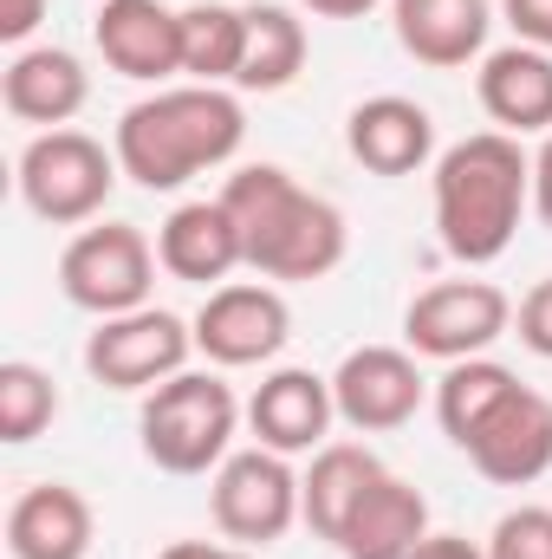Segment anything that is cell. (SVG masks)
<instances>
[{
  "mask_svg": "<svg viewBox=\"0 0 552 559\" xmlns=\"http://www.w3.org/2000/svg\"><path fill=\"white\" fill-rule=\"evenodd\" d=\"M533 209H540V222L552 228V131H547V143L533 150Z\"/></svg>",
  "mask_w": 552,
  "mask_h": 559,
  "instance_id": "1f68e13d",
  "label": "cell"
},
{
  "mask_svg": "<svg viewBox=\"0 0 552 559\" xmlns=\"http://www.w3.org/2000/svg\"><path fill=\"white\" fill-rule=\"evenodd\" d=\"M299 7H312L319 20H364L377 0H299Z\"/></svg>",
  "mask_w": 552,
  "mask_h": 559,
  "instance_id": "836d02e7",
  "label": "cell"
},
{
  "mask_svg": "<svg viewBox=\"0 0 552 559\" xmlns=\"http://www.w3.org/2000/svg\"><path fill=\"white\" fill-rule=\"evenodd\" d=\"M514 325H520V345H527L533 358H552V274L514 306Z\"/></svg>",
  "mask_w": 552,
  "mask_h": 559,
  "instance_id": "83f0119b",
  "label": "cell"
},
{
  "mask_svg": "<svg viewBox=\"0 0 552 559\" xmlns=\"http://www.w3.org/2000/svg\"><path fill=\"white\" fill-rule=\"evenodd\" d=\"M292 338V306L286 293L267 280H228V286H208L202 312H195V352L221 371H241V365H267L286 352Z\"/></svg>",
  "mask_w": 552,
  "mask_h": 559,
  "instance_id": "30bf717a",
  "label": "cell"
},
{
  "mask_svg": "<svg viewBox=\"0 0 552 559\" xmlns=\"http://www.w3.org/2000/svg\"><path fill=\"white\" fill-rule=\"evenodd\" d=\"M52 417H59L52 378L26 358H7L0 365V442H33Z\"/></svg>",
  "mask_w": 552,
  "mask_h": 559,
  "instance_id": "484cf974",
  "label": "cell"
},
{
  "mask_svg": "<svg viewBox=\"0 0 552 559\" xmlns=\"http://www.w3.org/2000/svg\"><path fill=\"white\" fill-rule=\"evenodd\" d=\"M92 98V72L79 52L65 46H20L0 72V105L7 118L20 124H39V131H65Z\"/></svg>",
  "mask_w": 552,
  "mask_h": 559,
  "instance_id": "5bb4252c",
  "label": "cell"
},
{
  "mask_svg": "<svg viewBox=\"0 0 552 559\" xmlns=\"http://www.w3.org/2000/svg\"><path fill=\"white\" fill-rule=\"evenodd\" d=\"M46 20V0H0V39L7 46H26Z\"/></svg>",
  "mask_w": 552,
  "mask_h": 559,
  "instance_id": "f546056e",
  "label": "cell"
},
{
  "mask_svg": "<svg viewBox=\"0 0 552 559\" xmlns=\"http://www.w3.org/2000/svg\"><path fill=\"white\" fill-rule=\"evenodd\" d=\"M481 111L507 131V138H547L552 131V52L540 46H501L481 59L475 72Z\"/></svg>",
  "mask_w": 552,
  "mask_h": 559,
  "instance_id": "ac0fdd59",
  "label": "cell"
},
{
  "mask_svg": "<svg viewBox=\"0 0 552 559\" xmlns=\"http://www.w3.org/2000/svg\"><path fill=\"white\" fill-rule=\"evenodd\" d=\"M488 559H552V508L520 501L514 514H501L488 534Z\"/></svg>",
  "mask_w": 552,
  "mask_h": 559,
  "instance_id": "4316f807",
  "label": "cell"
},
{
  "mask_svg": "<svg viewBox=\"0 0 552 559\" xmlns=\"http://www.w3.org/2000/svg\"><path fill=\"white\" fill-rule=\"evenodd\" d=\"M422 365L404 345H358L345 352V365L332 371V397H338V417L351 423L358 436H384V429H404L422 411Z\"/></svg>",
  "mask_w": 552,
  "mask_h": 559,
  "instance_id": "8fae6325",
  "label": "cell"
},
{
  "mask_svg": "<svg viewBox=\"0 0 552 559\" xmlns=\"http://www.w3.org/2000/svg\"><path fill=\"white\" fill-rule=\"evenodd\" d=\"M416 559H488V547H475V540H461V534H429Z\"/></svg>",
  "mask_w": 552,
  "mask_h": 559,
  "instance_id": "d6a6232c",
  "label": "cell"
},
{
  "mask_svg": "<svg viewBox=\"0 0 552 559\" xmlns=\"http://www.w3.org/2000/svg\"><path fill=\"white\" fill-rule=\"evenodd\" d=\"M248 59V7L195 0L182 7V72L189 85H235Z\"/></svg>",
  "mask_w": 552,
  "mask_h": 559,
  "instance_id": "603a6c76",
  "label": "cell"
},
{
  "mask_svg": "<svg viewBox=\"0 0 552 559\" xmlns=\"http://www.w3.org/2000/svg\"><path fill=\"white\" fill-rule=\"evenodd\" d=\"M156 248L149 235L131 222H98V228H79L59 254V293L92 312V319H118V312H137L149 306V286H156Z\"/></svg>",
  "mask_w": 552,
  "mask_h": 559,
  "instance_id": "8992f818",
  "label": "cell"
},
{
  "mask_svg": "<svg viewBox=\"0 0 552 559\" xmlns=\"http://www.w3.org/2000/svg\"><path fill=\"white\" fill-rule=\"evenodd\" d=\"M92 39L118 79L163 85L182 72V7L163 0H105L92 20Z\"/></svg>",
  "mask_w": 552,
  "mask_h": 559,
  "instance_id": "7c38bea8",
  "label": "cell"
},
{
  "mask_svg": "<svg viewBox=\"0 0 552 559\" xmlns=\"http://www.w3.org/2000/svg\"><path fill=\"white\" fill-rule=\"evenodd\" d=\"M514 332V299L494 280H435L422 286L404 312V338L416 358L435 365H461V358H488L494 338Z\"/></svg>",
  "mask_w": 552,
  "mask_h": 559,
  "instance_id": "52a82bcc",
  "label": "cell"
},
{
  "mask_svg": "<svg viewBox=\"0 0 552 559\" xmlns=\"http://www.w3.org/2000/svg\"><path fill=\"white\" fill-rule=\"evenodd\" d=\"M248 138V111L228 85H163L156 98H137L118 118V163L149 195L182 189L202 169H221Z\"/></svg>",
  "mask_w": 552,
  "mask_h": 559,
  "instance_id": "3957f363",
  "label": "cell"
},
{
  "mask_svg": "<svg viewBox=\"0 0 552 559\" xmlns=\"http://www.w3.org/2000/svg\"><path fill=\"white\" fill-rule=\"evenodd\" d=\"M435 235L461 267H488L514 248L533 202V156L507 131H475L435 156Z\"/></svg>",
  "mask_w": 552,
  "mask_h": 559,
  "instance_id": "6da1fadb",
  "label": "cell"
},
{
  "mask_svg": "<svg viewBox=\"0 0 552 559\" xmlns=\"http://www.w3.org/2000/svg\"><path fill=\"white\" fill-rule=\"evenodd\" d=\"M391 20H397V46L416 66L461 72L468 59L488 52L494 0H391Z\"/></svg>",
  "mask_w": 552,
  "mask_h": 559,
  "instance_id": "2e32d148",
  "label": "cell"
},
{
  "mask_svg": "<svg viewBox=\"0 0 552 559\" xmlns=\"http://www.w3.org/2000/svg\"><path fill=\"white\" fill-rule=\"evenodd\" d=\"M501 13H507V26L520 33V46L552 52V0H501Z\"/></svg>",
  "mask_w": 552,
  "mask_h": 559,
  "instance_id": "f1b7e54d",
  "label": "cell"
},
{
  "mask_svg": "<svg viewBox=\"0 0 552 559\" xmlns=\"http://www.w3.org/2000/svg\"><path fill=\"white\" fill-rule=\"evenodd\" d=\"M332 417H338L332 378L299 371V365L267 371L261 391L248 397V429H254V442H261V449H279V455H312V449H325Z\"/></svg>",
  "mask_w": 552,
  "mask_h": 559,
  "instance_id": "4fadbf2b",
  "label": "cell"
},
{
  "mask_svg": "<svg viewBox=\"0 0 552 559\" xmlns=\"http://www.w3.org/2000/svg\"><path fill=\"white\" fill-rule=\"evenodd\" d=\"M92 540H98V521L72 481H39L7 508V554L13 559H85Z\"/></svg>",
  "mask_w": 552,
  "mask_h": 559,
  "instance_id": "d6986e66",
  "label": "cell"
},
{
  "mask_svg": "<svg viewBox=\"0 0 552 559\" xmlns=\"http://www.w3.org/2000/svg\"><path fill=\"white\" fill-rule=\"evenodd\" d=\"M305 72V20L254 0L248 7V59H241V92H286Z\"/></svg>",
  "mask_w": 552,
  "mask_h": 559,
  "instance_id": "d4e9b609",
  "label": "cell"
},
{
  "mask_svg": "<svg viewBox=\"0 0 552 559\" xmlns=\"http://www.w3.org/2000/svg\"><path fill=\"white\" fill-rule=\"evenodd\" d=\"M156 559H261L254 547H215V540H169Z\"/></svg>",
  "mask_w": 552,
  "mask_h": 559,
  "instance_id": "4dcf8cb0",
  "label": "cell"
},
{
  "mask_svg": "<svg viewBox=\"0 0 552 559\" xmlns=\"http://www.w3.org/2000/svg\"><path fill=\"white\" fill-rule=\"evenodd\" d=\"M461 455H468L488 481H501V488H533L552 468V397H540V391L520 384Z\"/></svg>",
  "mask_w": 552,
  "mask_h": 559,
  "instance_id": "9a60e30c",
  "label": "cell"
},
{
  "mask_svg": "<svg viewBox=\"0 0 552 559\" xmlns=\"http://www.w3.org/2000/svg\"><path fill=\"white\" fill-rule=\"evenodd\" d=\"M345 150L371 169V176H416L429 156H435V118L416 105V98H364L351 118H345Z\"/></svg>",
  "mask_w": 552,
  "mask_h": 559,
  "instance_id": "ffe728a7",
  "label": "cell"
},
{
  "mask_svg": "<svg viewBox=\"0 0 552 559\" xmlns=\"http://www.w3.org/2000/svg\"><path fill=\"white\" fill-rule=\"evenodd\" d=\"M235 429H241V404L215 371H176L169 384L143 391V455L163 475H208L235 455Z\"/></svg>",
  "mask_w": 552,
  "mask_h": 559,
  "instance_id": "277c9868",
  "label": "cell"
},
{
  "mask_svg": "<svg viewBox=\"0 0 552 559\" xmlns=\"http://www.w3.org/2000/svg\"><path fill=\"white\" fill-rule=\"evenodd\" d=\"M235 228H241V254L261 280H325L338 274L345 248H351V228L338 215V202L299 189L279 163H248L228 176L221 189Z\"/></svg>",
  "mask_w": 552,
  "mask_h": 559,
  "instance_id": "7a4b0ae2",
  "label": "cell"
},
{
  "mask_svg": "<svg viewBox=\"0 0 552 559\" xmlns=\"http://www.w3.org/2000/svg\"><path fill=\"white\" fill-rule=\"evenodd\" d=\"M189 352H195V325H182L163 306H137L98 319V332L85 338V371L105 391H156L176 371H189Z\"/></svg>",
  "mask_w": 552,
  "mask_h": 559,
  "instance_id": "9c48e42d",
  "label": "cell"
},
{
  "mask_svg": "<svg viewBox=\"0 0 552 559\" xmlns=\"http://www.w3.org/2000/svg\"><path fill=\"white\" fill-rule=\"evenodd\" d=\"M156 261H163V274L195 280V286H215V280H228L235 267H248L241 228H235L228 202L215 195V202H182V209H169V222L156 228Z\"/></svg>",
  "mask_w": 552,
  "mask_h": 559,
  "instance_id": "44dd1931",
  "label": "cell"
},
{
  "mask_svg": "<svg viewBox=\"0 0 552 559\" xmlns=\"http://www.w3.org/2000/svg\"><path fill=\"white\" fill-rule=\"evenodd\" d=\"M208 514L235 547H274L299 521V475L279 449H235L208 481Z\"/></svg>",
  "mask_w": 552,
  "mask_h": 559,
  "instance_id": "ba28073f",
  "label": "cell"
},
{
  "mask_svg": "<svg viewBox=\"0 0 552 559\" xmlns=\"http://www.w3.org/2000/svg\"><path fill=\"white\" fill-rule=\"evenodd\" d=\"M514 391H520V378H514L507 365H494V358H461V365H448L442 384H435L442 436H448L455 449H468V442L488 429V417H494Z\"/></svg>",
  "mask_w": 552,
  "mask_h": 559,
  "instance_id": "cb8c5ba5",
  "label": "cell"
},
{
  "mask_svg": "<svg viewBox=\"0 0 552 559\" xmlns=\"http://www.w3.org/2000/svg\"><path fill=\"white\" fill-rule=\"evenodd\" d=\"M377 475H384V462H377V449H364V442H325V449H312V468L299 475V521H305L319 540H338L345 514L358 508V495H364Z\"/></svg>",
  "mask_w": 552,
  "mask_h": 559,
  "instance_id": "7402d4cb",
  "label": "cell"
},
{
  "mask_svg": "<svg viewBox=\"0 0 552 559\" xmlns=\"http://www.w3.org/2000/svg\"><path fill=\"white\" fill-rule=\"evenodd\" d=\"M118 176H124L118 150H105L98 138H85L72 124L65 131H39V138L20 150V195L52 228L98 222L105 202H111V189H118Z\"/></svg>",
  "mask_w": 552,
  "mask_h": 559,
  "instance_id": "5b68a950",
  "label": "cell"
},
{
  "mask_svg": "<svg viewBox=\"0 0 552 559\" xmlns=\"http://www.w3.org/2000/svg\"><path fill=\"white\" fill-rule=\"evenodd\" d=\"M429 540V501L416 495L404 475H377L364 495H358V508L345 514V527H338V554L345 559H416V547Z\"/></svg>",
  "mask_w": 552,
  "mask_h": 559,
  "instance_id": "e0dca14e",
  "label": "cell"
}]
</instances>
